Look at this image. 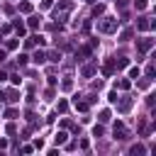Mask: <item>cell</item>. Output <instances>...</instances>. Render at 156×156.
<instances>
[{"label": "cell", "mask_w": 156, "mask_h": 156, "mask_svg": "<svg viewBox=\"0 0 156 156\" xmlns=\"http://www.w3.org/2000/svg\"><path fill=\"white\" fill-rule=\"evenodd\" d=\"M98 29H100V32H115V29H117V20H112V17H105L103 22L98 24Z\"/></svg>", "instance_id": "6da1fadb"}, {"label": "cell", "mask_w": 156, "mask_h": 156, "mask_svg": "<svg viewBox=\"0 0 156 156\" xmlns=\"http://www.w3.org/2000/svg\"><path fill=\"white\" fill-rule=\"evenodd\" d=\"M115 137H117V139H127V129H125V125H122V122L115 127Z\"/></svg>", "instance_id": "7a4b0ae2"}, {"label": "cell", "mask_w": 156, "mask_h": 156, "mask_svg": "<svg viewBox=\"0 0 156 156\" xmlns=\"http://www.w3.org/2000/svg\"><path fill=\"white\" fill-rule=\"evenodd\" d=\"M129 105H132V100H129V98H125L117 107H120V112H127V110H129Z\"/></svg>", "instance_id": "3957f363"}, {"label": "cell", "mask_w": 156, "mask_h": 156, "mask_svg": "<svg viewBox=\"0 0 156 156\" xmlns=\"http://www.w3.org/2000/svg\"><path fill=\"white\" fill-rule=\"evenodd\" d=\"M139 49H141V51L151 49V39H141V42H139Z\"/></svg>", "instance_id": "277c9868"}, {"label": "cell", "mask_w": 156, "mask_h": 156, "mask_svg": "<svg viewBox=\"0 0 156 156\" xmlns=\"http://www.w3.org/2000/svg\"><path fill=\"white\" fill-rule=\"evenodd\" d=\"M34 61H37V64H42V61H44V54L37 51V54H34Z\"/></svg>", "instance_id": "5b68a950"}]
</instances>
